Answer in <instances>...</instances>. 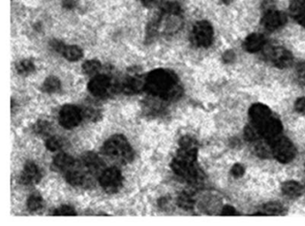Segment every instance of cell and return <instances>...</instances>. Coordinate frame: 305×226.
Listing matches in <instances>:
<instances>
[{
	"label": "cell",
	"instance_id": "6da1fadb",
	"mask_svg": "<svg viewBox=\"0 0 305 226\" xmlns=\"http://www.w3.org/2000/svg\"><path fill=\"white\" fill-rule=\"evenodd\" d=\"M180 148L171 162V168L176 176L192 184L201 180V172L197 168L196 140L192 137L184 136L179 142Z\"/></svg>",
	"mask_w": 305,
	"mask_h": 226
},
{
	"label": "cell",
	"instance_id": "7a4b0ae2",
	"mask_svg": "<svg viewBox=\"0 0 305 226\" xmlns=\"http://www.w3.org/2000/svg\"><path fill=\"white\" fill-rule=\"evenodd\" d=\"M145 90L164 100H176L182 95L178 77L174 72L157 69L145 77Z\"/></svg>",
	"mask_w": 305,
	"mask_h": 226
},
{
	"label": "cell",
	"instance_id": "3957f363",
	"mask_svg": "<svg viewBox=\"0 0 305 226\" xmlns=\"http://www.w3.org/2000/svg\"><path fill=\"white\" fill-rule=\"evenodd\" d=\"M102 150L105 155L122 163H130L134 160V150L127 138L123 135H114L110 137L104 143Z\"/></svg>",
	"mask_w": 305,
	"mask_h": 226
},
{
	"label": "cell",
	"instance_id": "277c9868",
	"mask_svg": "<svg viewBox=\"0 0 305 226\" xmlns=\"http://www.w3.org/2000/svg\"><path fill=\"white\" fill-rule=\"evenodd\" d=\"M268 144L271 146L272 154L281 163L291 162L296 155L295 146L288 138L283 136L277 137Z\"/></svg>",
	"mask_w": 305,
	"mask_h": 226
},
{
	"label": "cell",
	"instance_id": "5b68a950",
	"mask_svg": "<svg viewBox=\"0 0 305 226\" xmlns=\"http://www.w3.org/2000/svg\"><path fill=\"white\" fill-rule=\"evenodd\" d=\"M213 37V28L209 22H197L192 28L191 42L198 48H208L212 44Z\"/></svg>",
	"mask_w": 305,
	"mask_h": 226
},
{
	"label": "cell",
	"instance_id": "8992f818",
	"mask_svg": "<svg viewBox=\"0 0 305 226\" xmlns=\"http://www.w3.org/2000/svg\"><path fill=\"white\" fill-rule=\"evenodd\" d=\"M123 176L119 169L116 168H108L101 172L100 176V184L105 192L109 194L116 193L123 186Z\"/></svg>",
	"mask_w": 305,
	"mask_h": 226
},
{
	"label": "cell",
	"instance_id": "52a82bcc",
	"mask_svg": "<svg viewBox=\"0 0 305 226\" xmlns=\"http://www.w3.org/2000/svg\"><path fill=\"white\" fill-rule=\"evenodd\" d=\"M83 118V111L76 106H64L59 112V124L66 129H73L79 126Z\"/></svg>",
	"mask_w": 305,
	"mask_h": 226
},
{
	"label": "cell",
	"instance_id": "ba28073f",
	"mask_svg": "<svg viewBox=\"0 0 305 226\" xmlns=\"http://www.w3.org/2000/svg\"><path fill=\"white\" fill-rule=\"evenodd\" d=\"M89 92L94 96H108L114 90L113 80L106 74L94 76L88 84Z\"/></svg>",
	"mask_w": 305,
	"mask_h": 226
},
{
	"label": "cell",
	"instance_id": "9c48e42d",
	"mask_svg": "<svg viewBox=\"0 0 305 226\" xmlns=\"http://www.w3.org/2000/svg\"><path fill=\"white\" fill-rule=\"evenodd\" d=\"M285 22H286L285 14L274 9V8L265 10V13L260 21L261 26L269 32H274L280 29L285 24Z\"/></svg>",
	"mask_w": 305,
	"mask_h": 226
},
{
	"label": "cell",
	"instance_id": "30bf717a",
	"mask_svg": "<svg viewBox=\"0 0 305 226\" xmlns=\"http://www.w3.org/2000/svg\"><path fill=\"white\" fill-rule=\"evenodd\" d=\"M267 58L271 61L272 64L278 68H286L292 63V54L290 51L281 46L271 48L266 52Z\"/></svg>",
	"mask_w": 305,
	"mask_h": 226
},
{
	"label": "cell",
	"instance_id": "8fae6325",
	"mask_svg": "<svg viewBox=\"0 0 305 226\" xmlns=\"http://www.w3.org/2000/svg\"><path fill=\"white\" fill-rule=\"evenodd\" d=\"M249 116L251 118V124H254L259 132L261 127L273 116L270 109L267 106L260 103H256L251 106L249 110Z\"/></svg>",
	"mask_w": 305,
	"mask_h": 226
},
{
	"label": "cell",
	"instance_id": "7c38bea8",
	"mask_svg": "<svg viewBox=\"0 0 305 226\" xmlns=\"http://www.w3.org/2000/svg\"><path fill=\"white\" fill-rule=\"evenodd\" d=\"M42 180V172L34 162H27L22 172L20 182L22 184L34 185Z\"/></svg>",
	"mask_w": 305,
	"mask_h": 226
},
{
	"label": "cell",
	"instance_id": "4fadbf2b",
	"mask_svg": "<svg viewBox=\"0 0 305 226\" xmlns=\"http://www.w3.org/2000/svg\"><path fill=\"white\" fill-rule=\"evenodd\" d=\"M121 90L126 95L138 94L145 90V78H142L139 74L129 76L122 84Z\"/></svg>",
	"mask_w": 305,
	"mask_h": 226
},
{
	"label": "cell",
	"instance_id": "5bb4252c",
	"mask_svg": "<svg viewBox=\"0 0 305 226\" xmlns=\"http://www.w3.org/2000/svg\"><path fill=\"white\" fill-rule=\"evenodd\" d=\"M283 126L281 122L276 118L272 116L268 121L264 124L260 129L261 136L267 138V142L270 143L275 138L279 137L280 134L282 132Z\"/></svg>",
	"mask_w": 305,
	"mask_h": 226
},
{
	"label": "cell",
	"instance_id": "9a60e30c",
	"mask_svg": "<svg viewBox=\"0 0 305 226\" xmlns=\"http://www.w3.org/2000/svg\"><path fill=\"white\" fill-rule=\"evenodd\" d=\"M266 38L262 34H252L249 35L243 42V48L249 53H255L261 50L265 46Z\"/></svg>",
	"mask_w": 305,
	"mask_h": 226
},
{
	"label": "cell",
	"instance_id": "2e32d148",
	"mask_svg": "<svg viewBox=\"0 0 305 226\" xmlns=\"http://www.w3.org/2000/svg\"><path fill=\"white\" fill-rule=\"evenodd\" d=\"M82 161L85 168L92 172H99L104 166L101 158L93 152L85 153L82 158Z\"/></svg>",
	"mask_w": 305,
	"mask_h": 226
},
{
	"label": "cell",
	"instance_id": "e0dca14e",
	"mask_svg": "<svg viewBox=\"0 0 305 226\" xmlns=\"http://www.w3.org/2000/svg\"><path fill=\"white\" fill-rule=\"evenodd\" d=\"M289 10L297 22L305 27V0H292Z\"/></svg>",
	"mask_w": 305,
	"mask_h": 226
},
{
	"label": "cell",
	"instance_id": "ac0fdd59",
	"mask_svg": "<svg viewBox=\"0 0 305 226\" xmlns=\"http://www.w3.org/2000/svg\"><path fill=\"white\" fill-rule=\"evenodd\" d=\"M66 179L67 182L74 187H85L90 182L88 178L84 176V172L73 170L67 171Z\"/></svg>",
	"mask_w": 305,
	"mask_h": 226
},
{
	"label": "cell",
	"instance_id": "d6986e66",
	"mask_svg": "<svg viewBox=\"0 0 305 226\" xmlns=\"http://www.w3.org/2000/svg\"><path fill=\"white\" fill-rule=\"evenodd\" d=\"M75 160L71 156L67 155L66 153H59L56 156L53 160L55 168H58L61 171H69L75 166Z\"/></svg>",
	"mask_w": 305,
	"mask_h": 226
},
{
	"label": "cell",
	"instance_id": "ffe728a7",
	"mask_svg": "<svg viewBox=\"0 0 305 226\" xmlns=\"http://www.w3.org/2000/svg\"><path fill=\"white\" fill-rule=\"evenodd\" d=\"M282 192L290 198H297L302 193V186L294 180H288L282 184Z\"/></svg>",
	"mask_w": 305,
	"mask_h": 226
},
{
	"label": "cell",
	"instance_id": "44dd1931",
	"mask_svg": "<svg viewBox=\"0 0 305 226\" xmlns=\"http://www.w3.org/2000/svg\"><path fill=\"white\" fill-rule=\"evenodd\" d=\"M286 213V210L284 206L277 202H270L263 206L262 211L256 214L259 216H283Z\"/></svg>",
	"mask_w": 305,
	"mask_h": 226
},
{
	"label": "cell",
	"instance_id": "7402d4cb",
	"mask_svg": "<svg viewBox=\"0 0 305 226\" xmlns=\"http://www.w3.org/2000/svg\"><path fill=\"white\" fill-rule=\"evenodd\" d=\"M42 90L44 92L52 94V93L59 92L61 88V82L59 78L51 76L47 78L45 82L42 84Z\"/></svg>",
	"mask_w": 305,
	"mask_h": 226
},
{
	"label": "cell",
	"instance_id": "603a6c76",
	"mask_svg": "<svg viewBox=\"0 0 305 226\" xmlns=\"http://www.w3.org/2000/svg\"><path fill=\"white\" fill-rule=\"evenodd\" d=\"M62 56L68 61L76 62V61H78L83 58L84 53H83V50L80 48L79 46H75V45H72V46H67V45Z\"/></svg>",
	"mask_w": 305,
	"mask_h": 226
},
{
	"label": "cell",
	"instance_id": "cb8c5ba5",
	"mask_svg": "<svg viewBox=\"0 0 305 226\" xmlns=\"http://www.w3.org/2000/svg\"><path fill=\"white\" fill-rule=\"evenodd\" d=\"M43 206V198L39 193H33L27 200V208L32 212L42 210Z\"/></svg>",
	"mask_w": 305,
	"mask_h": 226
},
{
	"label": "cell",
	"instance_id": "d4e9b609",
	"mask_svg": "<svg viewBox=\"0 0 305 226\" xmlns=\"http://www.w3.org/2000/svg\"><path fill=\"white\" fill-rule=\"evenodd\" d=\"M194 198L192 194L188 192H183L180 194L177 198V205L184 210H191L194 206Z\"/></svg>",
	"mask_w": 305,
	"mask_h": 226
},
{
	"label": "cell",
	"instance_id": "484cf974",
	"mask_svg": "<svg viewBox=\"0 0 305 226\" xmlns=\"http://www.w3.org/2000/svg\"><path fill=\"white\" fill-rule=\"evenodd\" d=\"M101 68V64L96 59L88 60L83 64V72L87 76H93L100 71Z\"/></svg>",
	"mask_w": 305,
	"mask_h": 226
},
{
	"label": "cell",
	"instance_id": "4316f807",
	"mask_svg": "<svg viewBox=\"0 0 305 226\" xmlns=\"http://www.w3.org/2000/svg\"><path fill=\"white\" fill-rule=\"evenodd\" d=\"M17 71L21 76H28L35 71V66L31 60H23L17 64Z\"/></svg>",
	"mask_w": 305,
	"mask_h": 226
},
{
	"label": "cell",
	"instance_id": "83f0119b",
	"mask_svg": "<svg viewBox=\"0 0 305 226\" xmlns=\"http://www.w3.org/2000/svg\"><path fill=\"white\" fill-rule=\"evenodd\" d=\"M33 130H34L35 134H38V135L46 136V135H49V134H51V124L49 122L41 120V121L37 122L34 124V127H33Z\"/></svg>",
	"mask_w": 305,
	"mask_h": 226
},
{
	"label": "cell",
	"instance_id": "f1b7e54d",
	"mask_svg": "<svg viewBox=\"0 0 305 226\" xmlns=\"http://www.w3.org/2000/svg\"><path fill=\"white\" fill-rule=\"evenodd\" d=\"M160 12L163 14H181L182 8L177 2H175V1L167 2L161 6Z\"/></svg>",
	"mask_w": 305,
	"mask_h": 226
},
{
	"label": "cell",
	"instance_id": "f546056e",
	"mask_svg": "<svg viewBox=\"0 0 305 226\" xmlns=\"http://www.w3.org/2000/svg\"><path fill=\"white\" fill-rule=\"evenodd\" d=\"M244 135L245 138L250 140V142H255L257 140H259V137L261 136V134L259 132V129L254 126V124H250L247 126L244 130Z\"/></svg>",
	"mask_w": 305,
	"mask_h": 226
},
{
	"label": "cell",
	"instance_id": "4dcf8cb0",
	"mask_svg": "<svg viewBox=\"0 0 305 226\" xmlns=\"http://www.w3.org/2000/svg\"><path fill=\"white\" fill-rule=\"evenodd\" d=\"M62 146H63V142L59 137H51L47 140L46 148H48V150L52 151V152L59 151L61 150Z\"/></svg>",
	"mask_w": 305,
	"mask_h": 226
},
{
	"label": "cell",
	"instance_id": "1f68e13d",
	"mask_svg": "<svg viewBox=\"0 0 305 226\" xmlns=\"http://www.w3.org/2000/svg\"><path fill=\"white\" fill-rule=\"evenodd\" d=\"M54 216H76V210L70 206H62L59 208L55 210Z\"/></svg>",
	"mask_w": 305,
	"mask_h": 226
},
{
	"label": "cell",
	"instance_id": "d6a6232c",
	"mask_svg": "<svg viewBox=\"0 0 305 226\" xmlns=\"http://www.w3.org/2000/svg\"><path fill=\"white\" fill-rule=\"evenodd\" d=\"M297 82L300 85H305V63L301 62L298 64L296 67Z\"/></svg>",
	"mask_w": 305,
	"mask_h": 226
},
{
	"label": "cell",
	"instance_id": "836d02e7",
	"mask_svg": "<svg viewBox=\"0 0 305 226\" xmlns=\"http://www.w3.org/2000/svg\"><path fill=\"white\" fill-rule=\"evenodd\" d=\"M83 116L88 118L91 121L96 122L101 118V113L94 108H86L83 111Z\"/></svg>",
	"mask_w": 305,
	"mask_h": 226
},
{
	"label": "cell",
	"instance_id": "e575fe53",
	"mask_svg": "<svg viewBox=\"0 0 305 226\" xmlns=\"http://www.w3.org/2000/svg\"><path fill=\"white\" fill-rule=\"evenodd\" d=\"M50 45H51V48L53 50L56 51L57 53L59 54H63L64 50L66 48V44L64 42H60L59 40H53L50 42Z\"/></svg>",
	"mask_w": 305,
	"mask_h": 226
},
{
	"label": "cell",
	"instance_id": "d590c367",
	"mask_svg": "<svg viewBox=\"0 0 305 226\" xmlns=\"http://www.w3.org/2000/svg\"><path fill=\"white\" fill-rule=\"evenodd\" d=\"M244 172H245L244 168L242 166V164H235L234 166L232 168V169H231V174L235 178L242 177L244 174Z\"/></svg>",
	"mask_w": 305,
	"mask_h": 226
},
{
	"label": "cell",
	"instance_id": "8d00e7d4",
	"mask_svg": "<svg viewBox=\"0 0 305 226\" xmlns=\"http://www.w3.org/2000/svg\"><path fill=\"white\" fill-rule=\"evenodd\" d=\"M294 108L296 110L298 113L305 114V98H300L297 100L295 104H294Z\"/></svg>",
	"mask_w": 305,
	"mask_h": 226
},
{
	"label": "cell",
	"instance_id": "74e56055",
	"mask_svg": "<svg viewBox=\"0 0 305 226\" xmlns=\"http://www.w3.org/2000/svg\"><path fill=\"white\" fill-rule=\"evenodd\" d=\"M221 214L222 216H237L239 213L236 211V210H234V208H233V206H226L222 210Z\"/></svg>",
	"mask_w": 305,
	"mask_h": 226
},
{
	"label": "cell",
	"instance_id": "f35d334b",
	"mask_svg": "<svg viewBox=\"0 0 305 226\" xmlns=\"http://www.w3.org/2000/svg\"><path fill=\"white\" fill-rule=\"evenodd\" d=\"M234 58H235V54H234V51H226V52H225L224 54H223V60H224L226 63H231V62H233Z\"/></svg>",
	"mask_w": 305,
	"mask_h": 226
},
{
	"label": "cell",
	"instance_id": "ab89813d",
	"mask_svg": "<svg viewBox=\"0 0 305 226\" xmlns=\"http://www.w3.org/2000/svg\"><path fill=\"white\" fill-rule=\"evenodd\" d=\"M62 3H63L64 8L68 10H72L76 6V0H63Z\"/></svg>",
	"mask_w": 305,
	"mask_h": 226
},
{
	"label": "cell",
	"instance_id": "60d3db41",
	"mask_svg": "<svg viewBox=\"0 0 305 226\" xmlns=\"http://www.w3.org/2000/svg\"><path fill=\"white\" fill-rule=\"evenodd\" d=\"M141 2L146 8H152L153 6L157 4L158 0H141Z\"/></svg>",
	"mask_w": 305,
	"mask_h": 226
},
{
	"label": "cell",
	"instance_id": "b9f144b4",
	"mask_svg": "<svg viewBox=\"0 0 305 226\" xmlns=\"http://www.w3.org/2000/svg\"><path fill=\"white\" fill-rule=\"evenodd\" d=\"M233 0H221L222 3H224V4H228L232 2Z\"/></svg>",
	"mask_w": 305,
	"mask_h": 226
}]
</instances>
